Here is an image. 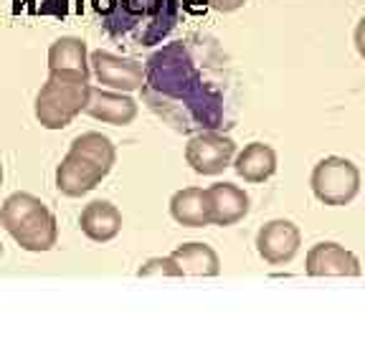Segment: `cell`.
Wrapping results in <instances>:
<instances>
[{"mask_svg":"<svg viewBox=\"0 0 365 342\" xmlns=\"http://www.w3.org/2000/svg\"><path fill=\"white\" fill-rule=\"evenodd\" d=\"M236 150L239 147L231 137L213 130H203L190 137L185 145V162L198 175H218L226 167H231Z\"/></svg>","mask_w":365,"mask_h":342,"instance_id":"52a82bcc","label":"cell"},{"mask_svg":"<svg viewBox=\"0 0 365 342\" xmlns=\"http://www.w3.org/2000/svg\"><path fill=\"white\" fill-rule=\"evenodd\" d=\"M48 71H63V74H76L89 79V51L86 41L76 36H61L53 41L48 48Z\"/></svg>","mask_w":365,"mask_h":342,"instance_id":"9a60e30c","label":"cell"},{"mask_svg":"<svg viewBox=\"0 0 365 342\" xmlns=\"http://www.w3.org/2000/svg\"><path fill=\"white\" fill-rule=\"evenodd\" d=\"M114 36H127L140 46H153L175 28L180 0H114L94 3Z\"/></svg>","mask_w":365,"mask_h":342,"instance_id":"3957f363","label":"cell"},{"mask_svg":"<svg viewBox=\"0 0 365 342\" xmlns=\"http://www.w3.org/2000/svg\"><path fill=\"white\" fill-rule=\"evenodd\" d=\"M117 150L102 132H84L74 137L68 152L56 167V188L68 198H81L94 190L112 172Z\"/></svg>","mask_w":365,"mask_h":342,"instance_id":"7a4b0ae2","label":"cell"},{"mask_svg":"<svg viewBox=\"0 0 365 342\" xmlns=\"http://www.w3.org/2000/svg\"><path fill=\"white\" fill-rule=\"evenodd\" d=\"M170 259L178 264L182 276H218L221 274V259L208 244L190 241L173 249Z\"/></svg>","mask_w":365,"mask_h":342,"instance_id":"2e32d148","label":"cell"},{"mask_svg":"<svg viewBox=\"0 0 365 342\" xmlns=\"http://www.w3.org/2000/svg\"><path fill=\"white\" fill-rule=\"evenodd\" d=\"M0 256H3V244H0Z\"/></svg>","mask_w":365,"mask_h":342,"instance_id":"44dd1931","label":"cell"},{"mask_svg":"<svg viewBox=\"0 0 365 342\" xmlns=\"http://www.w3.org/2000/svg\"><path fill=\"white\" fill-rule=\"evenodd\" d=\"M81 234L94 244H107V241L117 239L122 231V213L120 208L109 200H91L84 205V211L79 216Z\"/></svg>","mask_w":365,"mask_h":342,"instance_id":"4fadbf2b","label":"cell"},{"mask_svg":"<svg viewBox=\"0 0 365 342\" xmlns=\"http://www.w3.org/2000/svg\"><path fill=\"white\" fill-rule=\"evenodd\" d=\"M89 71L102 86L114 91H140L145 84V66L135 58L117 56L109 51L89 53Z\"/></svg>","mask_w":365,"mask_h":342,"instance_id":"ba28073f","label":"cell"},{"mask_svg":"<svg viewBox=\"0 0 365 342\" xmlns=\"http://www.w3.org/2000/svg\"><path fill=\"white\" fill-rule=\"evenodd\" d=\"M0 185H3V165H0Z\"/></svg>","mask_w":365,"mask_h":342,"instance_id":"ffe728a7","label":"cell"},{"mask_svg":"<svg viewBox=\"0 0 365 342\" xmlns=\"http://www.w3.org/2000/svg\"><path fill=\"white\" fill-rule=\"evenodd\" d=\"M309 185L319 203L340 208V205L353 203L355 195L360 193V170L353 160L330 155L312 167Z\"/></svg>","mask_w":365,"mask_h":342,"instance_id":"8992f818","label":"cell"},{"mask_svg":"<svg viewBox=\"0 0 365 342\" xmlns=\"http://www.w3.org/2000/svg\"><path fill=\"white\" fill-rule=\"evenodd\" d=\"M145 66L143 94L150 109L178 130H211L223 122V94L203 79L188 48L170 43Z\"/></svg>","mask_w":365,"mask_h":342,"instance_id":"6da1fadb","label":"cell"},{"mask_svg":"<svg viewBox=\"0 0 365 342\" xmlns=\"http://www.w3.org/2000/svg\"><path fill=\"white\" fill-rule=\"evenodd\" d=\"M231 167L246 182H267L277 172V152L264 142H251L241 152L236 150Z\"/></svg>","mask_w":365,"mask_h":342,"instance_id":"5bb4252c","label":"cell"},{"mask_svg":"<svg viewBox=\"0 0 365 342\" xmlns=\"http://www.w3.org/2000/svg\"><path fill=\"white\" fill-rule=\"evenodd\" d=\"M89 79L63 71H48V79L36 94V120L46 130H63L84 112Z\"/></svg>","mask_w":365,"mask_h":342,"instance_id":"5b68a950","label":"cell"},{"mask_svg":"<svg viewBox=\"0 0 365 342\" xmlns=\"http://www.w3.org/2000/svg\"><path fill=\"white\" fill-rule=\"evenodd\" d=\"M244 3L246 0H208V6L218 13H234V11H239Z\"/></svg>","mask_w":365,"mask_h":342,"instance_id":"d6986e66","label":"cell"},{"mask_svg":"<svg viewBox=\"0 0 365 342\" xmlns=\"http://www.w3.org/2000/svg\"><path fill=\"white\" fill-rule=\"evenodd\" d=\"M302 246V231L287 218H274L264 223L257 234V251L259 256L272 266H284L297 256Z\"/></svg>","mask_w":365,"mask_h":342,"instance_id":"9c48e42d","label":"cell"},{"mask_svg":"<svg viewBox=\"0 0 365 342\" xmlns=\"http://www.w3.org/2000/svg\"><path fill=\"white\" fill-rule=\"evenodd\" d=\"M304 271H307V276L317 279V276H360L363 269H360V261L353 251L335 244V241H322L307 251Z\"/></svg>","mask_w":365,"mask_h":342,"instance_id":"30bf717a","label":"cell"},{"mask_svg":"<svg viewBox=\"0 0 365 342\" xmlns=\"http://www.w3.org/2000/svg\"><path fill=\"white\" fill-rule=\"evenodd\" d=\"M249 195L234 182H213L205 188V211L211 226H234L249 213Z\"/></svg>","mask_w":365,"mask_h":342,"instance_id":"8fae6325","label":"cell"},{"mask_svg":"<svg viewBox=\"0 0 365 342\" xmlns=\"http://www.w3.org/2000/svg\"><path fill=\"white\" fill-rule=\"evenodd\" d=\"M170 216L175 223L188 228H203L208 223V211H205V190L203 188H182L173 193L170 198Z\"/></svg>","mask_w":365,"mask_h":342,"instance_id":"e0dca14e","label":"cell"},{"mask_svg":"<svg viewBox=\"0 0 365 342\" xmlns=\"http://www.w3.org/2000/svg\"><path fill=\"white\" fill-rule=\"evenodd\" d=\"M84 112L99 122L122 127V125L135 122L140 107H137V102L127 94V91L102 89V86L89 84V97H86Z\"/></svg>","mask_w":365,"mask_h":342,"instance_id":"7c38bea8","label":"cell"},{"mask_svg":"<svg viewBox=\"0 0 365 342\" xmlns=\"http://www.w3.org/2000/svg\"><path fill=\"white\" fill-rule=\"evenodd\" d=\"M0 226L23 251L43 254L58 241V223L51 208L31 193H13L0 205Z\"/></svg>","mask_w":365,"mask_h":342,"instance_id":"277c9868","label":"cell"},{"mask_svg":"<svg viewBox=\"0 0 365 342\" xmlns=\"http://www.w3.org/2000/svg\"><path fill=\"white\" fill-rule=\"evenodd\" d=\"M137 276H182V271L170 256H158L148 259L143 266L137 269Z\"/></svg>","mask_w":365,"mask_h":342,"instance_id":"ac0fdd59","label":"cell"}]
</instances>
